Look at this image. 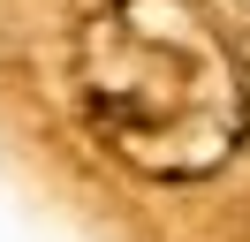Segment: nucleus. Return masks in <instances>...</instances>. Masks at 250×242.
<instances>
[{
	"instance_id": "1",
	"label": "nucleus",
	"mask_w": 250,
	"mask_h": 242,
	"mask_svg": "<svg viewBox=\"0 0 250 242\" xmlns=\"http://www.w3.org/2000/svg\"><path fill=\"white\" fill-rule=\"evenodd\" d=\"M76 106L144 182H205L250 136V76L197 0H106L76 30Z\"/></svg>"
}]
</instances>
